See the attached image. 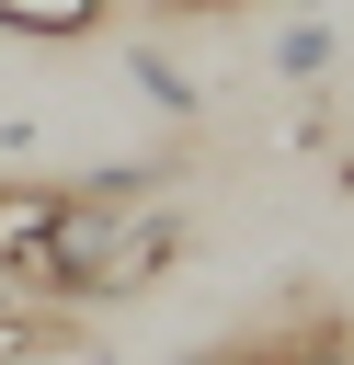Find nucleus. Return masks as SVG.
<instances>
[{"label": "nucleus", "mask_w": 354, "mask_h": 365, "mask_svg": "<svg viewBox=\"0 0 354 365\" xmlns=\"http://www.w3.org/2000/svg\"><path fill=\"white\" fill-rule=\"evenodd\" d=\"M0 34H23V46H80V34H103V0H0Z\"/></svg>", "instance_id": "f257e3e1"}, {"label": "nucleus", "mask_w": 354, "mask_h": 365, "mask_svg": "<svg viewBox=\"0 0 354 365\" xmlns=\"http://www.w3.org/2000/svg\"><path fill=\"white\" fill-rule=\"evenodd\" d=\"M331 57H343V34H331V11H297V23L274 34V80H285V91H308V80H331Z\"/></svg>", "instance_id": "f03ea898"}, {"label": "nucleus", "mask_w": 354, "mask_h": 365, "mask_svg": "<svg viewBox=\"0 0 354 365\" xmlns=\"http://www.w3.org/2000/svg\"><path fill=\"white\" fill-rule=\"evenodd\" d=\"M126 80H137V91L160 103V114H194V103H206V91H194V80H183V68L160 57V46H126Z\"/></svg>", "instance_id": "7ed1b4c3"}, {"label": "nucleus", "mask_w": 354, "mask_h": 365, "mask_svg": "<svg viewBox=\"0 0 354 365\" xmlns=\"http://www.w3.org/2000/svg\"><path fill=\"white\" fill-rule=\"evenodd\" d=\"M194 365H285L274 342H228V354H194Z\"/></svg>", "instance_id": "20e7f679"}, {"label": "nucleus", "mask_w": 354, "mask_h": 365, "mask_svg": "<svg viewBox=\"0 0 354 365\" xmlns=\"http://www.w3.org/2000/svg\"><path fill=\"white\" fill-rule=\"evenodd\" d=\"M171 11H240V0H171Z\"/></svg>", "instance_id": "39448f33"}, {"label": "nucleus", "mask_w": 354, "mask_h": 365, "mask_svg": "<svg viewBox=\"0 0 354 365\" xmlns=\"http://www.w3.org/2000/svg\"><path fill=\"white\" fill-rule=\"evenodd\" d=\"M343 182H354V148H343Z\"/></svg>", "instance_id": "423d86ee"}]
</instances>
